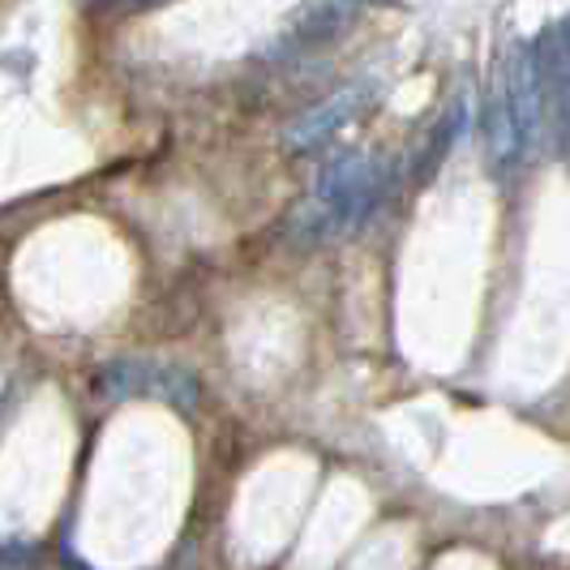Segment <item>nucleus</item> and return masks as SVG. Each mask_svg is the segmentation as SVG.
Masks as SVG:
<instances>
[{"label":"nucleus","instance_id":"nucleus-1","mask_svg":"<svg viewBox=\"0 0 570 570\" xmlns=\"http://www.w3.org/2000/svg\"><path fill=\"white\" fill-rule=\"evenodd\" d=\"M391 185V164L377 155H340L335 164H326L317 176L309 202L296 206L292 215V240L296 245H326L343 232L361 228L377 210V202L386 198Z\"/></svg>","mask_w":570,"mask_h":570},{"label":"nucleus","instance_id":"nucleus-2","mask_svg":"<svg viewBox=\"0 0 570 570\" xmlns=\"http://www.w3.org/2000/svg\"><path fill=\"white\" fill-rule=\"evenodd\" d=\"M544 90L532 43H514L489 99V159L498 171H514L541 138Z\"/></svg>","mask_w":570,"mask_h":570},{"label":"nucleus","instance_id":"nucleus-3","mask_svg":"<svg viewBox=\"0 0 570 570\" xmlns=\"http://www.w3.org/2000/svg\"><path fill=\"white\" fill-rule=\"evenodd\" d=\"M377 99V78H356V82L340 86L335 95H326L309 112H301L284 129L287 155H314L322 146H331L356 116Z\"/></svg>","mask_w":570,"mask_h":570},{"label":"nucleus","instance_id":"nucleus-4","mask_svg":"<svg viewBox=\"0 0 570 570\" xmlns=\"http://www.w3.org/2000/svg\"><path fill=\"white\" fill-rule=\"evenodd\" d=\"M155 377H159L155 361L120 356V361L99 370V391L108 400H155Z\"/></svg>","mask_w":570,"mask_h":570},{"label":"nucleus","instance_id":"nucleus-5","mask_svg":"<svg viewBox=\"0 0 570 570\" xmlns=\"http://www.w3.org/2000/svg\"><path fill=\"white\" fill-rule=\"evenodd\" d=\"M356 13H361L356 4H340V0H331V4H309V9H301V13H296L287 43H296V48L326 43V39H335L347 22H356Z\"/></svg>","mask_w":570,"mask_h":570},{"label":"nucleus","instance_id":"nucleus-6","mask_svg":"<svg viewBox=\"0 0 570 570\" xmlns=\"http://www.w3.org/2000/svg\"><path fill=\"white\" fill-rule=\"evenodd\" d=\"M468 120H472V116H468V99H455V104H451V112L442 116V125L429 134L425 150H421V159H416V168L412 171H416V176H433L438 164H442V159L459 146V138L468 134Z\"/></svg>","mask_w":570,"mask_h":570},{"label":"nucleus","instance_id":"nucleus-7","mask_svg":"<svg viewBox=\"0 0 570 570\" xmlns=\"http://www.w3.org/2000/svg\"><path fill=\"white\" fill-rule=\"evenodd\" d=\"M35 549L30 544H0V570H30Z\"/></svg>","mask_w":570,"mask_h":570},{"label":"nucleus","instance_id":"nucleus-8","mask_svg":"<svg viewBox=\"0 0 570 570\" xmlns=\"http://www.w3.org/2000/svg\"><path fill=\"white\" fill-rule=\"evenodd\" d=\"M553 43H558V52L570 60V13L558 22V27H553Z\"/></svg>","mask_w":570,"mask_h":570}]
</instances>
